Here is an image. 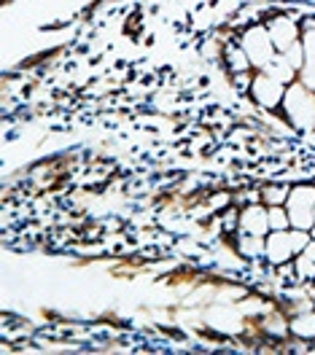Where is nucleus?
<instances>
[{
    "mask_svg": "<svg viewBox=\"0 0 315 355\" xmlns=\"http://www.w3.org/2000/svg\"><path fill=\"white\" fill-rule=\"evenodd\" d=\"M302 253H305L307 259H313V261H315V237H313V240H310V243H307V248H305Z\"/></svg>",
    "mask_w": 315,
    "mask_h": 355,
    "instance_id": "12",
    "label": "nucleus"
},
{
    "mask_svg": "<svg viewBox=\"0 0 315 355\" xmlns=\"http://www.w3.org/2000/svg\"><path fill=\"white\" fill-rule=\"evenodd\" d=\"M310 234H313V237H315V226H313V229H310Z\"/></svg>",
    "mask_w": 315,
    "mask_h": 355,
    "instance_id": "13",
    "label": "nucleus"
},
{
    "mask_svg": "<svg viewBox=\"0 0 315 355\" xmlns=\"http://www.w3.org/2000/svg\"><path fill=\"white\" fill-rule=\"evenodd\" d=\"M291 229H313L315 226V183H293L286 200Z\"/></svg>",
    "mask_w": 315,
    "mask_h": 355,
    "instance_id": "4",
    "label": "nucleus"
},
{
    "mask_svg": "<svg viewBox=\"0 0 315 355\" xmlns=\"http://www.w3.org/2000/svg\"><path fill=\"white\" fill-rule=\"evenodd\" d=\"M296 248H293V234L291 229L286 232H270L267 234V245H264V259L270 266H280L293 261Z\"/></svg>",
    "mask_w": 315,
    "mask_h": 355,
    "instance_id": "7",
    "label": "nucleus"
},
{
    "mask_svg": "<svg viewBox=\"0 0 315 355\" xmlns=\"http://www.w3.org/2000/svg\"><path fill=\"white\" fill-rule=\"evenodd\" d=\"M293 269H296L299 283H310V280H315V261L313 259H307L305 253L293 256Z\"/></svg>",
    "mask_w": 315,
    "mask_h": 355,
    "instance_id": "11",
    "label": "nucleus"
},
{
    "mask_svg": "<svg viewBox=\"0 0 315 355\" xmlns=\"http://www.w3.org/2000/svg\"><path fill=\"white\" fill-rule=\"evenodd\" d=\"M267 221H270V232H286V229H291V218H289L286 205L267 207Z\"/></svg>",
    "mask_w": 315,
    "mask_h": 355,
    "instance_id": "9",
    "label": "nucleus"
},
{
    "mask_svg": "<svg viewBox=\"0 0 315 355\" xmlns=\"http://www.w3.org/2000/svg\"><path fill=\"white\" fill-rule=\"evenodd\" d=\"M264 27H267V33H270L278 54L289 51V49L302 38V24H299V19L293 17L291 11H272L270 17L264 19Z\"/></svg>",
    "mask_w": 315,
    "mask_h": 355,
    "instance_id": "5",
    "label": "nucleus"
},
{
    "mask_svg": "<svg viewBox=\"0 0 315 355\" xmlns=\"http://www.w3.org/2000/svg\"><path fill=\"white\" fill-rule=\"evenodd\" d=\"M237 41L240 46L246 49L248 60H250V65L253 70H267V67L275 62V57H278V49L272 44L270 33H267V27L264 22H256V24H248L240 30V35H237Z\"/></svg>",
    "mask_w": 315,
    "mask_h": 355,
    "instance_id": "2",
    "label": "nucleus"
},
{
    "mask_svg": "<svg viewBox=\"0 0 315 355\" xmlns=\"http://www.w3.org/2000/svg\"><path fill=\"white\" fill-rule=\"evenodd\" d=\"M280 113H283V119L291 130L315 132V89L302 76L286 87Z\"/></svg>",
    "mask_w": 315,
    "mask_h": 355,
    "instance_id": "1",
    "label": "nucleus"
},
{
    "mask_svg": "<svg viewBox=\"0 0 315 355\" xmlns=\"http://www.w3.org/2000/svg\"><path fill=\"white\" fill-rule=\"evenodd\" d=\"M302 49H305V73H315V27L302 30Z\"/></svg>",
    "mask_w": 315,
    "mask_h": 355,
    "instance_id": "10",
    "label": "nucleus"
},
{
    "mask_svg": "<svg viewBox=\"0 0 315 355\" xmlns=\"http://www.w3.org/2000/svg\"><path fill=\"white\" fill-rule=\"evenodd\" d=\"M259 191H262V205H267V207L286 205L291 183H264V186H259Z\"/></svg>",
    "mask_w": 315,
    "mask_h": 355,
    "instance_id": "8",
    "label": "nucleus"
},
{
    "mask_svg": "<svg viewBox=\"0 0 315 355\" xmlns=\"http://www.w3.org/2000/svg\"><path fill=\"white\" fill-rule=\"evenodd\" d=\"M237 232H243V234H256V237H267V234H270L267 205H262V202H248V205H240Z\"/></svg>",
    "mask_w": 315,
    "mask_h": 355,
    "instance_id": "6",
    "label": "nucleus"
},
{
    "mask_svg": "<svg viewBox=\"0 0 315 355\" xmlns=\"http://www.w3.org/2000/svg\"><path fill=\"white\" fill-rule=\"evenodd\" d=\"M286 87L289 84H283L280 78H275L270 70H256L248 94H250V100H253L256 108L278 113L280 105H283V97H286Z\"/></svg>",
    "mask_w": 315,
    "mask_h": 355,
    "instance_id": "3",
    "label": "nucleus"
}]
</instances>
